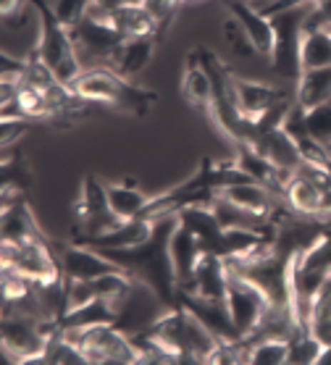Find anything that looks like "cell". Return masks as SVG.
I'll return each mask as SVG.
<instances>
[{
  "label": "cell",
  "mask_w": 331,
  "mask_h": 365,
  "mask_svg": "<svg viewBox=\"0 0 331 365\" xmlns=\"http://www.w3.org/2000/svg\"><path fill=\"white\" fill-rule=\"evenodd\" d=\"M176 224H179V216L168 213V216H161L156 221V232L148 242L124 250H100L103 255L116 260L132 279H137L140 284L156 292V297L168 310L179 307L176 276L174 266H171V255H168V240H171V232H174Z\"/></svg>",
  "instance_id": "cell-1"
},
{
  "label": "cell",
  "mask_w": 331,
  "mask_h": 365,
  "mask_svg": "<svg viewBox=\"0 0 331 365\" xmlns=\"http://www.w3.org/2000/svg\"><path fill=\"white\" fill-rule=\"evenodd\" d=\"M68 87L87 103H100V106L129 113L134 118L148 116L150 108L158 103V92L140 87V84H132L129 79L118 76L113 68L108 66L84 68Z\"/></svg>",
  "instance_id": "cell-2"
},
{
  "label": "cell",
  "mask_w": 331,
  "mask_h": 365,
  "mask_svg": "<svg viewBox=\"0 0 331 365\" xmlns=\"http://www.w3.org/2000/svg\"><path fill=\"white\" fill-rule=\"evenodd\" d=\"M37 19H40V42H37V56L42 63L56 74L61 84H71L76 76L82 74V61L76 56L71 32L61 24L50 0H32Z\"/></svg>",
  "instance_id": "cell-3"
},
{
  "label": "cell",
  "mask_w": 331,
  "mask_h": 365,
  "mask_svg": "<svg viewBox=\"0 0 331 365\" xmlns=\"http://www.w3.org/2000/svg\"><path fill=\"white\" fill-rule=\"evenodd\" d=\"M315 0H300L290 9L279 11L271 16L273 24V53H271V68L282 79L297 82L302 76V34H305V21L313 14Z\"/></svg>",
  "instance_id": "cell-4"
},
{
  "label": "cell",
  "mask_w": 331,
  "mask_h": 365,
  "mask_svg": "<svg viewBox=\"0 0 331 365\" xmlns=\"http://www.w3.org/2000/svg\"><path fill=\"white\" fill-rule=\"evenodd\" d=\"M68 339L82 347L87 363L92 365H137L140 352L129 339V334L116 329V324H98L87 329H61Z\"/></svg>",
  "instance_id": "cell-5"
},
{
  "label": "cell",
  "mask_w": 331,
  "mask_h": 365,
  "mask_svg": "<svg viewBox=\"0 0 331 365\" xmlns=\"http://www.w3.org/2000/svg\"><path fill=\"white\" fill-rule=\"evenodd\" d=\"M71 40H74L76 56L82 61V68H95L108 66L126 37L111 24V19L87 14L82 24L71 29Z\"/></svg>",
  "instance_id": "cell-6"
},
{
  "label": "cell",
  "mask_w": 331,
  "mask_h": 365,
  "mask_svg": "<svg viewBox=\"0 0 331 365\" xmlns=\"http://www.w3.org/2000/svg\"><path fill=\"white\" fill-rule=\"evenodd\" d=\"M3 266L14 268L29 282H53L63 276L58 255L48 237L26 242H3Z\"/></svg>",
  "instance_id": "cell-7"
},
{
  "label": "cell",
  "mask_w": 331,
  "mask_h": 365,
  "mask_svg": "<svg viewBox=\"0 0 331 365\" xmlns=\"http://www.w3.org/2000/svg\"><path fill=\"white\" fill-rule=\"evenodd\" d=\"M74 240L79 237H95V234L111 232L121 224V218L113 213L108 200L106 184L95 174H87L82 182V192L74 205Z\"/></svg>",
  "instance_id": "cell-8"
},
{
  "label": "cell",
  "mask_w": 331,
  "mask_h": 365,
  "mask_svg": "<svg viewBox=\"0 0 331 365\" xmlns=\"http://www.w3.org/2000/svg\"><path fill=\"white\" fill-rule=\"evenodd\" d=\"M226 271H229V279H226V305H229L234 326L248 339V336L255 334V329L260 326V321H263V316L268 313L271 305H268V297L258 289L255 284L248 282L245 276H240L229 266H226Z\"/></svg>",
  "instance_id": "cell-9"
},
{
  "label": "cell",
  "mask_w": 331,
  "mask_h": 365,
  "mask_svg": "<svg viewBox=\"0 0 331 365\" xmlns=\"http://www.w3.org/2000/svg\"><path fill=\"white\" fill-rule=\"evenodd\" d=\"M53 245V242H50ZM56 255H58L61 271L66 279H82V282H92L103 274H111V271H124L116 260H111L108 255H103L100 250L87 247V245H79V242H56L53 245Z\"/></svg>",
  "instance_id": "cell-10"
},
{
  "label": "cell",
  "mask_w": 331,
  "mask_h": 365,
  "mask_svg": "<svg viewBox=\"0 0 331 365\" xmlns=\"http://www.w3.org/2000/svg\"><path fill=\"white\" fill-rule=\"evenodd\" d=\"M176 294H179V305L187 307L192 316L198 318L200 324L205 326L208 331L213 334L218 341H240V339H245V336L240 334V329L234 326L226 299L198 297V294L184 292V289H176Z\"/></svg>",
  "instance_id": "cell-11"
},
{
  "label": "cell",
  "mask_w": 331,
  "mask_h": 365,
  "mask_svg": "<svg viewBox=\"0 0 331 365\" xmlns=\"http://www.w3.org/2000/svg\"><path fill=\"white\" fill-rule=\"evenodd\" d=\"M229 79H232V95L234 103L240 108L242 118L255 124L258 118L268 113L273 106H279L287 100V92L282 87H271V84H260V82H250V79H242L240 74L229 71Z\"/></svg>",
  "instance_id": "cell-12"
},
{
  "label": "cell",
  "mask_w": 331,
  "mask_h": 365,
  "mask_svg": "<svg viewBox=\"0 0 331 365\" xmlns=\"http://www.w3.org/2000/svg\"><path fill=\"white\" fill-rule=\"evenodd\" d=\"M182 98L190 103L192 108L205 113L210 118L213 113V79L210 71L205 68L200 50H190L184 58V71H182Z\"/></svg>",
  "instance_id": "cell-13"
},
{
  "label": "cell",
  "mask_w": 331,
  "mask_h": 365,
  "mask_svg": "<svg viewBox=\"0 0 331 365\" xmlns=\"http://www.w3.org/2000/svg\"><path fill=\"white\" fill-rule=\"evenodd\" d=\"M250 145L273 163V166L279 168V171H287V174H295L305 158H302V153L300 148L295 145V140L290 137V132L284 129V126H276V129H268V132H258Z\"/></svg>",
  "instance_id": "cell-14"
},
{
  "label": "cell",
  "mask_w": 331,
  "mask_h": 365,
  "mask_svg": "<svg viewBox=\"0 0 331 365\" xmlns=\"http://www.w3.org/2000/svg\"><path fill=\"white\" fill-rule=\"evenodd\" d=\"M226 279H229V271H226L224 257L215 252H203L192 279L176 289L192 292V294L208 299H226Z\"/></svg>",
  "instance_id": "cell-15"
},
{
  "label": "cell",
  "mask_w": 331,
  "mask_h": 365,
  "mask_svg": "<svg viewBox=\"0 0 331 365\" xmlns=\"http://www.w3.org/2000/svg\"><path fill=\"white\" fill-rule=\"evenodd\" d=\"M226 11H229L232 16L240 19V24L245 26V32L250 34V40H253V45H255L258 56L271 58V53H273L271 19L263 16L250 0H226Z\"/></svg>",
  "instance_id": "cell-16"
},
{
  "label": "cell",
  "mask_w": 331,
  "mask_h": 365,
  "mask_svg": "<svg viewBox=\"0 0 331 365\" xmlns=\"http://www.w3.org/2000/svg\"><path fill=\"white\" fill-rule=\"evenodd\" d=\"M168 255H171V266H174L176 287H184V284L192 279V274H195V266H198L203 250H200L198 237H195L182 221H179V224L174 226V232H171Z\"/></svg>",
  "instance_id": "cell-17"
},
{
  "label": "cell",
  "mask_w": 331,
  "mask_h": 365,
  "mask_svg": "<svg viewBox=\"0 0 331 365\" xmlns=\"http://www.w3.org/2000/svg\"><path fill=\"white\" fill-rule=\"evenodd\" d=\"M284 200H287L290 210H295L300 216H331L329 207H326V192L300 171L290 176Z\"/></svg>",
  "instance_id": "cell-18"
},
{
  "label": "cell",
  "mask_w": 331,
  "mask_h": 365,
  "mask_svg": "<svg viewBox=\"0 0 331 365\" xmlns=\"http://www.w3.org/2000/svg\"><path fill=\"white\" fill-rule=\"evenodd\" d=\"M176 216H179V221L198 237L203 252H215V245H218L221 234H224V226H221V221L215 216V210L210 207V202L187 205V207H182Z\"/></svg>",
  "instance_id": "cell-19"
},
{
  "label": "cell",
  "mask_w": 331,
  "mask_h": 365,
  "mask_svg": "<svg viewBox=\"0 0 331 365\" xmlns=\"http://www.w3.org/2000/svg\"><path fill=\"white\" fill-rule=\"evenodd\" d=\"M108 19H111V24L116 26L126 40L150 37V34H153V37H163V34H161V26H158V19L150 14L145 3H124L121 9H116Z\"/></svg>",
  "instance_id": "cell-20"
},
{
  "label": "cell",
  "mask_w": 331,
  "mask_h": 365,
  "mask_svg": "<svg viewBox=\"0 0 331 365\" xmlns=\"http://www.w3.org/2000/svg\"><path fill=\"white\" fill-rule=\"evenodd\" d=\"M156 42L158 37H134V40H126L118 53L113 56V61L108 63V68H113L118 76H124V79H132L142 71V68L148 66L150 58H153V53H156Z\"/></svg>",
  "instance_id": "cell-21"
},
{
  "label": "cell",
  "mask_w": 331,
  "mask_h": 365,
  "mask_svg": "<svg viewBox=\"0 0 331 365\" xmlns=\"http://www.w3.org/2000/svg\"><path fill=\"white\" fill-rule=\"evenodd\" d=\"M108 200H111V207L121 221H132V218H142L145 207L153 202L156 195H148L142 192L132 179H126L121 184H106Z\"/></svg>",
  "instance_id": "cell-22"
},
{
  "label": "cell",
  "mask_w": 331,
  "mask_h": 365,
  "mask_svg": "<svg viewBox=\"0 0 331 365\" xmlns=\"http://www.w3.org/2000/svg\"><path fill=\"white\" fill-rule=\"evenodd\" d=\"M98 324H118V307L103 297H95L87 305L66 310L58 318V329H87Z\"/></svg>",
  "instance_id": "cell-23"
},
{
  "label": "cell",
  "mask_w": 331,
  "mask_h": 365,
  "mask_svg": "<svg viewBox=\"0 0 331 365\" xmlns=\"http://www.w3.org/2000/svg\"><path fill=\"white\" fill-rule=\"evenodd\" d=\"M295 100L302 108H315L326 100H331V66L321 68H305L297 79V92Z\"/></svg>",
  "instance_id": "cell-24"
},
{
  "label": "cell",
  "mask_w": 331,
  "mask_h": 365,
  "mask_svg": "<svg viewBox=\"0 0 331 365\" xmlns=\"http://www.w3.org/2000/svg\"><path fill=\"white\" fill-rule=\"evenodd\" d=\"M218 195H224L226 200H232L234 205L260 213V216L276 218V207H273V192H268L263 184L250 182V184H234L226 190H218Z\"/></svg>",
  "instance_id": "cell-25"
},
{
  "label": "cell",
  "mask_w": 331,
  "mask_h": 365,
  "mask_svg": "<svg viewBox=\"0 0 331 365\" xmlns=\"http://www.w3.org/2000/svg\"><path fill=\"white\" fill-rule=\"evenodd\" d=\"M3 192H29L34 187V174L32 166L26 163L21 155V150L6 148L3 150Z\"/></svg>",
  "instance_id": "cell-26"
},
{
  "label": "cell",
  "mask_w": 331,
  "mask_h": 365,
  "mask_svg": "<svg viewBox=\"0 0 331 365\" xmlns=\"http://www.w3.org/2000/svg\"><path fill=\"white\" fill-rule=\"evenodd\" d=\"M307 329L323 347L331 344V274L323 279L321 289L315 292L313 305H310V321Z\"/></svg>",
  "instance_id": "cell-27"
},
{
  "label": "cell",
  "mask_w": 331,
  "mask_h": 365,
  "mask_svg": "<svg viewBox=\"0 0 331 365\" xmlns=\"http://www.w3.org/2000/svg\"><path fill=\"white\" fill-rule=\"evenodd\" d=\"M300 58H302V71H305V68L331 66V32L329 29H305Z\"/></svg>",
  "instance_id": "cell-28"
},
{
  "label": "cell",
  "mask_w": 331,
  "mask_h": 365,
  "mask_svg": "<svg viewBox=\"0 0 331 365\" xmlns=\"http://www.w3.org/2000/svg\"><path fill=\"white\" fill-rule=\"evenodd\" d=\"M250 344V365H284L290 357V339L279 336H263V339L248 341Z\"/></svg>",
  "instance_id": "cell-29"
},
{
  "label": "cell",
  "mask_w": 331,
  "mask_h": 365,
  "mask_svg": "<svg viewBox=\"0 0 331 365\" xmlns=\"http://www.w3.org/2000/svg\"><path fill=\"white\" fill-rule=\"evenodd\" d=\"M302 124H305V132L326 150V155L331 158V100L315 106V108H307L302 113Z\"/></svg>",
  "instance_id": "cell-30"
},
{
  "label": "cell",
  "mask_w": 331,
  "mask_h": 365,
  "mask_svg": "<svg viewBox=\"0 0 331 365\" xmlns=\"http://www.w3.org/2000/svg\"><path fill=\"white\" fill-rule=\"evenodd\" d=\"M323 344L315 339L310 331H297L295 336L290 339V357H287V363L290 365H315L318 363V355H321Z\"/></svg>",
  "instance_id": "cell-31"
},
{
  "label": "cell",
  "mask_w": 331,
  "mask_h": 365,
  "mask_svg": "<svg viewBox=\"0 0 331 365\" xmlns=\"http://www.w3.org/2000/svg\"><path fill=\"white\" fill-rule=\"evenodd\" d=\"M221 29H224V40L229 42V48H232V53L237 58H253V56H258L255 45H253L250 34L245 32V26L240 24L237 16L229 14V16L224 19V24H221Z\"/></svg>",
  "instance_id": "cell-32"
},
{
  "label": "cell",
  "mask_w": 331,
  "mask_h": 365,
  "mask_svg": "<svg viewBox=\"0 0 331 365\" xmlns=\"http://www.w3.org/2000/svg\"><path fill=\"white\" fill-rule=\"evenodd\" d=\"M3 21L6 26H24L32 19V0H3Z\"/></svg>",
  "instance_id": "cell-33"
},
{
  "label": "cell",
  "mask_w": 331,
  "mask_h": 365,
  "mask_svg": "<svg viewBox=\"0 0 331 365\" xmlns=\"http://www.w3.org/2000/svg\"><path fill=\"white\" fill-rule=\"evenodd\" d=\"M29 124H32V118H21V116L3 118V126H0V132H3V150L16 148L19 137L29 132Z\"/></svg>",
  "instance_id": "cell-34"
},
{
  "label": "cell",
  "mask_w": 331,
  "mask_h": 365,
  "mask_svg": "<svg viewBox=\"0 0 331 365\" xmlns=\"http://www.w3.org/2000/svg\"><path fill=\"white\" fill-rule=\"evenodd\" d=\"M124 3H132V0H92L90 6V14L92 16H111L116 9H121Z\"/></svg>",
  "instance_id": "cell-35"
},
{
  "label": "cell",
  "mask_w": 331,
  "mask_h": 365,
  "mask_svg": "<svg viewBox=\"0 0 331 365\" xmlns=\"http://www.w3.org/2000/svg\"><path fill=\"white\" fill-rule=\"evenodd\" d=\"M315 365H331V344L321 349V355H318V363Z\"/></svg>",
  "instance_id": "cell-36"
},
{
  "label": "cell",
  "mask_w": 331,
  "mask_h": 365,
  "mask_svg": "<svg viewBox=\"0 0 331 365\" xmlns=\"http://www.w3.org/2000/svg\"><path fill=\"white\" fill-rule=\"evenodd\" d=\"M132 3H145V0H132Z\"/></svg>",
  "instance_id": "cell-37"
}]
</instances>
